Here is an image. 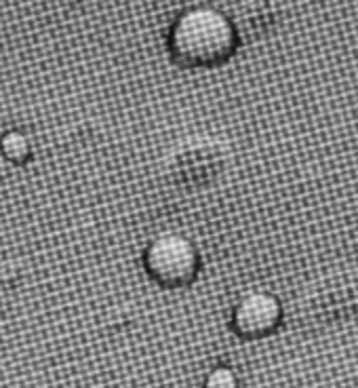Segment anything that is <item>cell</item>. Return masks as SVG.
I'll return each instance as SVG.
<instances>
[{"label": "cell", "mask_w": 358, "mask_h": 388, "mask_svg": "<svg viewBox=\"0 0 358 388\" xmlns=\"http://www.w3.org/2000/svg\"><path fill=\"white\" fill-rule=\"evenodd\" d=\"M169 55L179 68H217L234 57L240 38L234 23L219 11L196 6L179 13L169 30Z\"/></svg>", "instance_id": "obj_1"}, {"label": "cell", "mask_w": 358, "mask_h": 388, "mask_svg": "<svg viewBox=\"0 0 358 388\" xmlns=\"http://www.w3.org/2000/svg\"><path fill=\"white\" fill-rule=\"evenodd\" d=\"M144 268L156 285L181 289L196 281L200 272V253L187 236L163 232L148 243L144 251Z\"/></svg>", "instance_id": "obj_2"}, {"label": "cell", "mask_w": 358, "mask_h": 388, "mask_svg": "<svg viewBox=\"0 0 358 388\" xmlns=\"http://www.w3.org/2000/svg\"><path fill=\"white\" fill-rule=\"evenodd\" d=\"M283 323L278 298L266 291H251L238 300L232 310V332L242 340H261L272 336Z\"/></svg>", "instance_id": "obj_3"}, {"label": "cell", "mask_w": 358, "mask_h": 388, "mask_svg": "<svg viewBox=\"0 0 358 388\" xmlns=\"http://www.w3.org/2000/svg\"><path fill=\"white\" fill-rule=\"evenodd\" d=\"M175 178L183 186H200L206 184L217 169L221 167V159L217 154L215 146H209L206 142L192 144V140L181 146L173 159Z\"/></svg>", "instance_id": "obj_4"}, {"label": "cell", "mask_w": 358, "mask_h": 388, "mask_svg": "<svg viewBox=\"0 0 358 388\" xmlns=\"http://www.w3.org/2000/svg\"><path fill=\"white\" fill-rule=\"evenodd\" d=\"M0 154L13 165H25L34 154L32 142L23 131L8 129L0 135Z\"/></svg>", "instance_id": "obj_5"}, {"label": "cell", "mask_w": 358, "mask_h": 388, "mask_svg": "<svg viewBox=\"0 0 358 388\" xmlns=\"http://www.w3.org/2000/svg\"><path fill=\"white\" fill-rule=\"evenodd\" d=\"M202 388H240V380H238V376L232 368L217 365L204 376Z\"/></svg>", "instance_id": "obj_6"}]
</instances>
